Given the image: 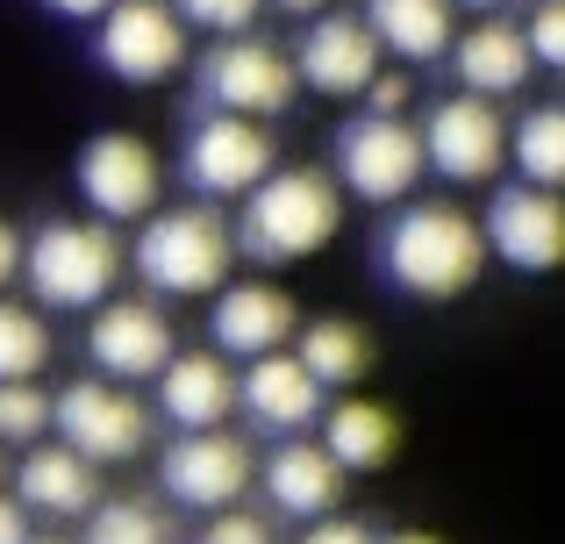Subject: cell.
Masks as SVG:
<instances>
[{"mask_svg":"<svg viewBox=\"0 0 565 544\" xmlns=\"http://www.w3.org/2000/svg\"><path fill=\"white\" fill-rule=\"evenodd\" d=\"M43 365H51V322L22 301H0V387L36 380Z\"/></svg>","mask_w":565,"mask_h":544,"instance_id":"cell-26","label":"cell"},{"mask_svg":"<svg viewBox=\"0 0 565 544\" xmlns=\"http://www.w3.org/2000/svg\"><path fill=\"white\" fill-rule=\"evenodd\" d=\"M301 330L294 301L265 279H236V287L215 294V316H207V337H215L222 359H273L287 351V337Z\"/></svg>","mask_w":565,"mask_h":544,"instance_id":"cell-16","label":"cell"},{"mask_svg":"<svg viewBox=\"0 0 565 544\" xmlns=\"http://www.w3.org/2000/svg\"><path fill=\"white\" fill-rule=\"evenodd\" d=\"M8 279H22V237L0 223V287H8Z\"/></svg>","mask_w":565,"mask_h":544,"instance_id":"cell-36","label":"cell"},{"mask_svg":"<svg viewBox=\"0 0 565 544\" xmlns=\"http://www.w3.org/2000/svg\"><path fill=\"white\" fill-rule=\"evenodd\" d=\"M22 279L43 308H100L122 279V244L108 223H43L22 244Z\"/></svg>","mask_w":565,"mask_h":544,"instance_id":"cell-4","label":"cell"},{"mask_svg":"<svg viewBox=\"0 0 565 544\" xmlns=\"http://www.w3.org/2000/svg\"><path fill=\"white\" fill-rule=\"evenodd\" d=\"M487 258H509L515 273H558L565 266V194L544 186H501L487 201Z\"/></svg>","mask_w":565,"mask_h":544,"instance_id":"cell-14","label":"cell"},{"mask_svg":"<svg viewBox=\"0 0 565 544\" xmlns=\"http://www.w3.org/2000/svg\"><path fill=\"white\" fill-rule=\"evenodd\" d=\"M458 43V79H466V94L472 100H501V94H523L530 86V43H523V29L515 22H480V29H466V36H451Z\"/></svg>","mask_w":565,"mask_h":544,"instance_id":"cell-20","label":"cell"},{"mask_svg":"<svg viewBox=\"0 0 565 544\" xmlns=\"http://www.w3.org/2000/svg\"><path fill=\"white\" fill-rule=\"evenodd\" d=\"M394 416L380 402H337L322 416V451L337 459V473H380L394 459Z\"/></svg>","mask_w":565,"mask_h":544,"instance_id":"cell-23","label":"cell"},{"mask_svg":"<svg viewBox=\"0 0 565 544\" xmlns=\"http://www.w3.org/2000/svg\"><path fill=\"white\" fill-rule=\"evenodd\" d=\"M29 544H65V537H29Z\"/></svg>","mask_w":565,"mask_h":544,"instance_id":"cell-40","label":"cell"},{"mask_svg":"<svg viewBox=\"0 0 565 544\" xmlns=\"http://www.w3.org/2000/svg\"><path fill=\"white\" fill-rule=\"evenodd\" d=\"M51 14H65V22H94V14H108L115 0H43Z\"/></svg>","mask_w":565,"mask_h":544,"instance_id":"cell-35","label":"cell"},{"mask_svg":"<svg viewBox=\"0 0 565 544\" xmlns=\"http://www.w3.org/2000/svg\"><path fill=\"white\" fill-rule=\"evenodd\" d=\"M14 502L36 516H94L100 509V466H86L65 445H36L14 466Z\"/></svg>","mask_w":565,"mask_h":544,"instance_id":"cell-19","label":"cell"},{"mask_svg":"<svg viewBox=\"0 0 565 544\" xmlns=\"http://www.w3.org/2000/svg\"><path fill=\"white\" fill-rule=\"evenodd\" d=\"M258 480L279 516H308V523H322L337 509V494H344V473H337V459L322 445H279Z\"/></svg>","mask_w":565,"mask_h":544,"instance_id":"cell-21","label":"cell"},{"mask_svg":"<svg viewBox=\"0 0 565 544\" xmlns=\"http://www.w3.org/2000/svg\"><path fill=\"white\" fill-rule=\"evenodd\" d=\"M79 544H172V523L151 502H100Z\"/></svg>","mask_w":565,"mask_h":544,"instance_id":"cell-27","label":"cell"},{"mask_svg":"<svg viewBox=\"0 0 565 544\" xmlns=\"http://www.w3.org/2000/svg\"><path fill=\"white\" fill-rule=\"evenodd\" d=\"M94 57L115 72L122 86H158L186 65V22L166 8V0H115L100 14Z\"/></svg>","mask_w":565,"mask_h":544,"instance_id":"cell-9","label":"cell"},{"mask_svg":"<svg viewBox=\"0 0 565 544\" xmlns=\"http://www.w3.org/2000/svg\"><path fill=\"white\" fill-rule=\"evenodd\" d=\"M158 186H166L158 151L143 137H129V129H108V137H94L79 151V194H86V209H94L108 230L158 215Z\"/></svg>","mask_w":565,"mask_h":544,"instance_id":"cell-11","label":"cell"},{"mask_svg":"<svg viewBox=\"0 0 565 544\" xmlns=\"http://www.w3.org/2000/svg\"><path fill=\"white\" fill-rule=\"evenodd\" d=\"M487 266V237L466 209L451 201H408L394 223L380 230V273L415 301H451L466 294Z\"/></svg>","mask_w":565,"mask_h":544,"instance_id":"cell-1","label":"cell"},{"mask_svg":"<svg viewBox=\"0 0 565 544\" xmlns=\"http://www.w3.org/2000/svg\"><path fill=\"white\" fill-rule=\"evenodd\" d=\"M466 8H501V0H466Z\"/></svg>","mask_w":565,"mask_h":544,"instance_id":"cell-39","label":"cell"},{"mask_svg":"<svg viewBox=\"0 0 565 544\" xmlns=\"http://www.w3.org/2000/svg\"><path fill=\"white\" fill-rule=\"evenodd\" d=\"M201 544H279V537H273V523L250 516V509H222V516L201 531Z\"/></svg>","mask_w":565,"mask_h":544,"instance_id":"cell-31","label":"cell"},{"mask_svg":"<svg viewBox=\"0 0 565 544\" xmlns=\"http://www.w3.org/2000/svg\"><path fill=\"white\" fill-rule=\"evenodd\" d=\"M365 29L380 51L429 65L451 51V0H365Z\"/></svg>","mask_w":565,"mask_h":544,"instance_id":"cell-22","label":"cell"},{"mask_svg":"<svg viewBox=\"0 0 565 544\" xmlns=\"http://www.w3.org/2000/svg\"><path fill=\"white\" fill-rule=\"evenodd\" d=\"M158 480H166V494L180 509H207V516H222V509H236L250 494L258 459H250V445L230 437V430H193V437H180V445L166 451Z\"/></svg>","mask_w":565,"mask_h":544,"instance_id":"cell-12","label":"cell"},{"mask_svg":"<svg viewBox=\"0 0 565 544\" xmlns=\"http://www.w3.org/2000/svg\"><path fill=\"white\" fill-rule=\"evenodd\" d=\"M230 230H236V258L294 266V258H316L344 230V194L316 166H279L273 180H258L244 194V215Z\"/></svg>","mask_w":565,"mask_h":544,"instance_id":"cell-2","label":"cell"},{"mask_svg":"<svg viewBox=\"0 0 565 544\" xmlns=\"http://www.w3.org/2000/svg\"><path fill=\"white\" fill-rule=\"evenodd\" d=\"M51 423H57V445L79 451L86 466H122L151 445V408L115 380H72L51 402Z\"/></svg>","mask_w":565,"mask_h":544,"instance_id":"cell-6","label":"cell"},{"mask_svg":"<svg viewBox=\"0 0 565 544\" xmlns=\"http://www.w3.org/2000/svg\"><path fill=\"white\" fill-rule=\"evenodd\" d=\"M86 359L100 365V380L129 387V380L166 373L180 359V337H172V316L158 301H100L94 330H86Z\"/></svg>","mask_w":565,"mask_h":544,"instance_id":"cell-13","label":"cell"},{"mask_svg":"<svg viewBox=\"0 0 565 544\" xmlns=\"http://www.w3.org/2000/svg\"><path fill=\"white\" fill-rule=\"evenodd\" d=\"M523 43H530L537 65L565 72V8H537V14H530V29H523Z\"/></svg>","mask_w":565,"mask_h":544,"instance_id":"cell-30","label":"cell"},{"mask_svg":"<svg viewBox=\"0 0 565 544\" xmlns=\"http://www.w3.org/2000/svg\"><path fill=\"white\" fill-rule=\"evenodd\" d=\"M537 8H565V0H537Z\"/></svg>","mask_w":565,"mask_h":544,"instance_id":"cell-41","label":"cell"},{"mask_svg":"<svg viewBox=\"0 0 565 544\" xmlns=\"http://www.w3.org/2000/svg\"><path fill=\"white\" fill-rule=\"evenodd\" d=\"M294 79L330 94V100L365 94V86L380 79V43H373V29H365V14H316L301 51H294Z\"/></svg>","mask_w":565,"mask_h":544,"instance_id":"cell-15","label":"cell"},{"mask_svg":"<svg viewBox=\"0 0 565 544\" xmlns=\"http://www.w3.org/2000/svg\"><path fill=\"white\" fill-rule=\"evenodd\" d=\"M294 337H301L294 359L308 365V380H316L322 394L359 387V380L373 373V337H365L359 322H344V316H322V322H308V330H294Z\"/></svg>","mask_w":565,"mask_h":544,"instance_id":"cell-24","label":"cell"},{"mask_svg":"<svg viewBox=\"0 0 565 544\" xmlns=\"http://www.w3.org/2000/svg\"><path fill=\"white\" fill-rule=\"evenodd\" d=\"M129 266H137V279L151 294H172V301L222 294V287H230V266H236V230L222 223L207 201L143 215L137 244H129Z\"/></svg>","mask_w":565,"mask_h":544,"instance_id":"cell-3","label":"cell"},{"mask_svg":"<svg viewBox=\"0 0 565 544\" xmlns=\"http://www.w3.org/2000/svg\"><path fill=\"white\" fill-rule=\"evenodd\" d=\"M43 437H51V394H43L36 380L0 387V445H29L36 451Z\"/></svg>","mask_w":565,"mask_h":544,"instance_id":"cell-28","label":"cell"},{"mask_svg":"<svg viewBox=\"0 0 565 544\" xmlns=\"http://www.w3.org/2000/svg\"><path fill=\"white\" fill-rule=\"evenodd\" d=\"M380 544H437V537H423V531H401V537H380Z\"/></svg>","mask_w":565,"mask_h":544,"instance_id":"cell-38","label":"cell"},{"mask_svg":"<svg viewBox=\"0 0 565 544\" xmlns=\"http://www.w3.org/2000/svg\"><path fill=\"white\" fill-rule=\"evenodd\" d=\"M236 402H244V416L258 423V430H308V423L322 416V387L308 380V365L294 359V351H273V359H250V373L236 380Z\"/></svg>","mask_w":565,"mask_h":544,"instance_id":"cell-17","label":"cell"},{"mask_svg":"<svg viewBox=\"0 0 565 544\" xmlns=\"http://www.w3.org/2000/svg\"><path fill=\"white\" fill-rule=\"evenodd\" d=\"M301 544H380L373 531H365V523H351V516H322L316 531H308Z\"/></svg>","mask_w":565,"mask_h":544,"instance_id":"cell-33","label":"cell"},{"mask_svg":"<svg viewBox=\"0 0 565 544\" xmlns=\"http://www.w3.org/2000/svg\"><path fill=\"white\" fill-rule=\"evenodd\" d=\"M158 408L180 430H222V416L236 408V373L222 365V351H180V359L158 373Z\"/></svg>","mask_w":565,"mask_h":544,"instance_id":"cell-18","label":"cell"},{"mask_svg":"<svg viewBox=\"0 0 565 544\" xmlns=\"http://www.w3.org/2000/svg\"><path fill=\"white\" fill-rule=\"evenodd\" d=\"M0 544H29V509L0 494Z\"/></svg>","mask_w":565,"mask_h":544,"instance_id":"cell-34","label":"cell"},{"mask_svg":"<svg viewBox=\"0 0 565 544\" xmlns=\"http://www.w3.org/2000/svg\"><path fill=\"white\" fill-rule=\"evenodd\" d=\"M423 129H408L401 115H359V122L337 129V180L344 194L373 201V209H394V201L415 194L423 180Z\"/></svg>","mask_w":565,"mask_h":544,"instance_id":"cell-7","label":"cell"},{"mask_svg":"<svg viewBox=\"0 0 565 544\" xmlns=\"http://www.w3.org/2000/svg\"><path fill=\"white\" fill-rule=\"evenodd\" d=\"M515 166H523V186H544V194H565V108H530L509 137Z\"/></svg>","mask_w":565,"mask_h":544,"instance_id":"cell-25","label":"cell"},{"mask_svg":"<svg viewBox=\"0 0 565 544\" xmlns=\"http://www.w3.org/2000/svg\"><path fill=\"white\" fill-rule=\"evenodd\" d=\"M509 158V122H501L494 100H472V94H451L429 108L423 122V166L444 172L451 186H487Z\"/></svg>","mask_w":565,"mask_h":544,"instance_id":"cell-10","label":"cell"},{"mask_svg":"<svg viewBox=\"0 0 565 544\" xmlns=\"http://www.w3.org/2000/svg\"><path fill=\"white\" fill-rule=\"evenodd\" d=\"M258 8L265 0H172V14H180L186 29H207V36H250Z\"/></svg>","mask_w":565,"mask_h":544,"instance_id":"cell-29","label":"cell"},{"mask_svg":"<svg viewBox=\"0 0 565 544\" xmlns=\"http://www.w3.org/2000/svg\"><path fill=\"white\" fill-rule=\"evenodd\" d=\"M279 14H322V0H273Z\"/></svg>","mask_w":565,"mask_h":544,"instance_id":"cell-37","label":"cell"},{"mask_svg":"<svg viewBox=\"0 0 565 544\" xmlns=\"http://www.w3.org/2000/svg\"><path fill=\"white\" fill-rule=\"evenodd\" d=\"M365 108H373V115H401V108H408V79H401V72H380V79L365 86Z\"/></svg>","mask_w":565,"mask_h":544,"instance_id":"cell-32","label":"cell"},{"mask_svg":"<svg viewBox=\"0 0 565 544\" xmlns=\"http://www.w3.org/2000/svg\"><path fill=\"white\" fill-rule=\"evenodd\" d=\"M201 79L207 115H244V122H265V115H287L301 79H294V57H279L265 36H222L215 51L193 65Z\"/></svg>","mask_w":565,"mask_h":544,"instance_id":"cell-5","label":"cell"},{"mask_svg":"<svg viewBox=\"0 0 565 544\" xmlns=\"http://www.w3.org/2000/svg\"><path fill=\"white\" fill-rule=\"evenodd\" d=\"M180 172H186V186L201 201H244L258 180H273V172H279L273 129L244 122V115H201L193 137H186Z\"/></svg>","mask_w":565,"mask_h":544,"instance_id":"cell-8","label":"cell"}]
</instances>
